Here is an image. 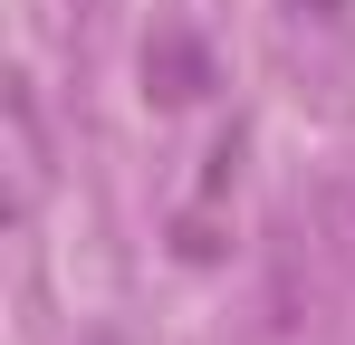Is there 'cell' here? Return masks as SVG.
I'll return each instance as SVG.
<instances>
[{"label": "cell", "mask_w": 355, "mask_h": 345, "mask_svg": "<svg viewBox=\"0 0 355 345\" xmlns=\"http://www.w3.org/2000/svg\"><path fill=\"white\" fill-rule=\"evenodd\" d=\"M144 77H154V96H202V87H211V57L192 48V39H182V29H164V39H154V48H144Z\"/></svg>", "instance_id": "6da1fadb"}]
</instances>
